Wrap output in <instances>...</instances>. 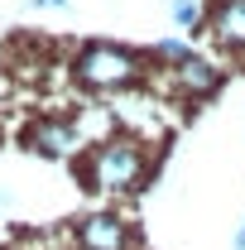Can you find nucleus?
Returning <instances> with one entry per match:
<instances>
[{
    "instance_id": "1",
    "label": "nucleus",
    "mask_w": 245,
    "mask_h": 250,
    "mask_svg": "<svg viewBox=\"0 0 245 250\" xmlns=\"http://www.w3.org/2000/svg\"><path fill=\"white\" fill-rule=\"evenodd\" d=\"M82 178H87V188H96V192L125 197V192H135V188L149 178V149H144L135 135H111V140H101L92 154H87Z\"/></svg>"
},
{
    "instance_id": "2",
    "label": "nucleus",
    "mask_w": 245,
    "mask_h": 250,
    "mask_svg": "<svg viewBox=\"0 0 245 250\" xmlns=\"http://www.w3.org/2000/svg\"><path fill=\"white\" fill-rule=\"evenodd\" d=\"M72 77H77L87 92H125V87H135V82L144 77V58H140L135 48H125V43L96 39V43H87V48L72 58Z\"/></svg>"
},
{
    "instance_id": "3",
    "label": "nucleus",
    "mask_w": 245,
    "mask_h": 250,
    "mask_svg": "<svg viewBox=\"0 0 245 250\" xmlns=\"http://www.w3.org/2000/svg\"><path fill=\"white\" fill-rule=\"evenodd\" d=\"M24 149L29 154H43V159H67L82 149V125L67 121V116H43L24 130Z\"/></svg>"
},
{
    "instance_id": "4",
    "label": "nucleus",
    "mask_w": 245,
    "mask_h": 250,
    "mask_svg": "<svg viewBox=\"0 0 245 250\" xmlns=\"http://www.w3.org/2000/svg\"><path fill=\"white\" fill-rule=\"evenodd\" d=\"M77 246L82 250H130V221L116 212H87L77 221Z\"/></svg>"
},
{
    "instance_id": "5",
    "label": "nucleus",
    "mask_w": 245,
    "mask_h": 250,
    "mask_svg": "<svg viewBox=\"0 0 245 250\" xmlns=\"http://www.w3.org/2000/svg\"><path fill=\"white\" fill-rule=\"evenodd\" d=\"M207 29H212L216 48L241 53V58H245V0H212V10H207Z\"/></svg>"
},
{
    "instance_id": "6",
    "label": "nucleus",
    "mask_w": 245,
    "mask_h": 250,
    "mask_svg": "<svg viewBox=\"0 0 245 250\" xmlns=\"http://www.w3.org/2000/svg\"><path fill=\"white\" fill-rule=\"evenodd\" d=\"M173 82H178V92L187 96H212L221 87V67L207 62L202 53H187L183 62H173Z\"/></svg>"
},
{
    "instance_id": "7",
    "label": "nucleus",
    "mask_w": 245,
    "mask_h": 250,
    "mask_svg": "<svg viewBox=\"0 0 245 250\" xmlns=\"http://www.w3.org/2000/svg\"><path fill=\"white\" fill-rule=\"evenodd\" d=\"M168 15L178 29H197V24H207V0H173Z\"/></svg>"
},
{
    "instance_id": "8",
    "label": "nucleus",
    "mask_w": 245,
    "mask_h": 250,
    "mask_svg": "<svg viewBox=\"0 0 245 250\" xmlns=\"http://www.w3.org/2000/svg\"><path fill=\"white\" fill-rule=\"evenodd\" d=\"M192 48L187 43H178V39H163V43H154V58H163V62H183Z\"/></svg>"
},
{
    "instance_id": "9",
    "label": "nucleus",
    "mask_w": 245,
    "mask_h": 250,
    "mask_svg": "<svg viewBox=\"0 0 245 250\" xmlns=\"http://www.w3.org/2000/svg\"><path fill=\"white\" fill-rule=\"evenodd\" d=\"M231 250H245V221H241V231H236V241H231Z\"/></svg>"
},
{
    "instance_id": "10",
    "label": "nucleus",
    "mask_w": 245,
    "mask_h": 250,
    "mask_svg": "<svg viewBox=\"0 0 245 250\" xmlns=\"http://www.w3.org/2000/svg\"><path fill=\"white\" fill-rule=\"evenodd\" d=\"M34 5H43V10H62L67 0H34Z\"/></svg>"
}]
</instances>
